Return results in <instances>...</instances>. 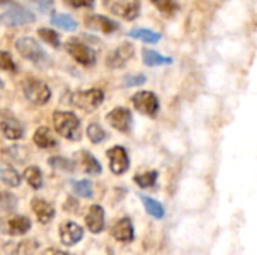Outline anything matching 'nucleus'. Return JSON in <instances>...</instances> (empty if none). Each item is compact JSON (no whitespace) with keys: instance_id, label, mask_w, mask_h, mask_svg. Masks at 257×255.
Here are the masks:
<instances>
[{"instance_id":"obj_29","label":"nucleus","mask_w":257,"mask_h":255,"mask_svg":"<svg viewBox=\"0 0 257 255\" xmlns=\"http://www.w3.org/2000/svg\"><path fill=\"white\" fill-rule=\"evenodd\" d=\"M74 192L83 198H92L93 197V188L89 180H78L74 182Z\"/></svg>"},{"instance_id":"obj_25","label":"nucleus","mask_w":257,"mask_h":255,"mask_svg":"<svg viewBox=\"0 0 257 255\" xmlns=\"http://www.w3.org/2000/svg\"><path fill=\"white\" fill-rule=\"evenodd\" d=\"M130 36L131 38H136V39H140L143 42H148V44H157L161 39V35L160 33L152 32L149 29H134V30L130 32Z\"/></svg>"},{"instance_id":"obj_36","label":"nucleus","mask_w":257,"mask_h":255,"mask_svg":"<svg viewBox=\"0 0 257 255\" xmlns=\"http://www.w3.org/2000/svg\"><path fill=\"white\" fill-rule=\"evenodd\" d=\"M18 246H20V248H18V252H20V254L30 255L36 251V248H38V242H35V240H26L24 243H20Z\"/></svg>"},{"instance_id":"obj_18","label":"nucleus","mask_w":257,"mask_h":255,"mask_svg":"<svg viewBox=\"0 0 257 255\" xmlns=\"http://www.w3.org/2000/svg\"><path fill=\"white\" fill-rule=\"evenodd\" d=\"M142 57H143V63L148 65V66H163V65L173 63L172 57L163 56V54H160V53H157L154 50H143Z\"/></svg>"},{"instance_id":"obj_39","label":"nucleus","mask_w":257,"mask_h":255,"mask_svg":"<svg viewBox=\"0 0 257 255\" xmlns=\"http://www.w3.org/2000/svg\"><path fill=\"white\" fill-rule=\"evenodd\" d=\"M2 84H3V83H2V80H0V87H2Z\"/></svg>"},{"instance_id":"obj_6","label":"nucleus","mask_w":257,"mask_h":255,"mask_svg":"<svg viewBox=\"0 0 257 255\" xmlns=\"http://www.w3.org/2000/svg\"><path fill=\"white\" fill-rule=\"evenodd\" d=\"M33 21H35V14H32L30 11L20 8V6L9 8L8 11H5L0 15V23L8 26V27L24 26V24H30Z\"/></svg>"},{"instance_id":"obj_12","label":"nucleus","mask_w":257,"mask_h":255,"mask_svg":"<svg viewBox=\"0 0 257 255\" xmlns=\"http://www.w3.org/2000/svg\"><path fill=\"white\" fill-rule=\"evenodd\" d=\"M59 236H60V240L63 245L66 246H71V245H75L77 242L81 240L83 237V228L75 224V222H63L59 228Z\"/></svg>"},{"instance_id":"obj_10","label":"nucleus","mask_w":257,"mask_h":255,"mask_svg":"<svg viewBox=\"0 0 257 255\" xmlns=\"http://www.w3.org/2000/svg\"><path fill=\"white\" fill-rule=\"evenodd\" d=\"M107 156L110 159V168L114 174H123L130 167L128 153L123 147L114 146L107 152Z\"/></svg>"},{"instance_id":"obj_2","label":"nucleus","mask_w":257,"mask_h":255,"mask_svg":"<svg viewBox=\"0 0 257 255\" xmlns=\"http://www.w3.org/2000/svg\"><path fill=\"white\" fill-rule=\"evenodd\" d=\"M104 101V93L99 89H90L86 92H75L71 98L72 105L81 108L87 113L96 110Z\"/></svg>"},{"instance_id":"obj_3","label":"nucleus","mask_w":257,"mask_h":255,"mask_svg":"<svg viewBox=\"0 0 257 255\" xmlns=\"http://www.w3.org/2000/svg\"><path fill=\"white\" fill-rule=\"evenodd\" d=\"M104 5L123 20H136L140 12V0H104Z\"/></svg>"},{"instance_id":"obj_28","label":"nucleus","mask_w":257,"mask_h":255,"mask_svg":"<svg viewBox=\"0 0 257 255\" xmlns=\"http://www.w3.org/2000/svg\"><path fill=\"white\" fill-rule=\"evenodd\" d=\"M86 134H87V137H89V140L92 143H101V141H104L107 138L105 131L96 123H90L87 126V129H86Z\"/></svg>"},{"instance_id":"obj_24","label":"nucleus","mask_w":257,"mask_h":255,"mask_svg":"<svg viewBox=\"0 0 257 255\" xmlns=\"http://www.w3.org/2000/svg\"><path fill=\"white\" fill-rule=\"evenodd\" d=\"M51 24L53 26H57L60 27L62 30H66V32H74L77 30V21L71 17V15H66V14H57L51 18Z\"/></svg>"},{"instance_id":"obj_4","label":"nucleus","mask_w":257,"mask_h":255,"mask_svg":"<svg viewBox=\"0 0 257 255\" xmlns=\"http://www.w3.org/2000/svg\"><path fill=\"white\" fill-rule=\"evenodd\" d=\"M23 90H24L26 98L36 105L47 104L50 101V96H51L48 86L39 80H27L23 86Z\"/></svg>"},{"instance_id":"obj_23","label":"nucleus","mask_w":257,"mask_h":255,"mask_svg":"<svg viewBox=\"0 0 257 255\" xmlns=\"http://www.w3.org/2000/svg\"><path fill=\"white\" fill-rule=\"evenodd\" d=\"M0 180L3 183H6L8 186H12V188H15V186L20 185V176H18V173L12 167H9L6 164H0Z\"/></svg>"},{"instance_id":"obj_33","label":"nucleus","mask_w":257,"mask_h":255,"mask_svg":"<svg viewBox=\"0 0 257 255\" xmlns=\"http://www.w3.org/2000/svg\"><path fill=\"white\" fill-rule=\"evenodd\" d=\"M161 12L172 14L176 8V0H151Z\"/></svg>"},{"instance_id":"obj_11","label":"nucleus","mask_w":257,"mask_h":255,"mask_svg":"<svg viewBox=\"0 0 257 255\" xmlns=\"http://www.w3.org/2000/svg\"><path fill=\"white\" fill-rule=\"evenodd\" d=\"M0 129L5 134V137L9 140H20L24 135L23 125L15 117L9 116L8 113H3L0 117Z\"/></svg>"},{"instance_id":"obj_34","label":"nucleus","mask_w":257,"mask_h":255,"mask_svg":"<svg viewBox=\"0 0 257 255\" xmlns=\"http://www.w3.org/2000/svg\"><path fill=\"white\" fill-rule=\"evenodd\" d=\"M146 83V77L142 74H134V75H126L123 78V86L125 87H134V86H142Z\"/></svg>"},{"instance_id":"obj_22","label":"nucleus","mask_w":257,"mask_h":255,"mask_svg":"<svg viewBox=\"0 0 257 255\" xmlns=\"http://www.w3.org/2000/svg\"><path fill=\"white\" fill-rule=\"evenodd\" d=\"M140 198H142V201H143V206H145L146 212H148L151 216H154V218H157V219L164 218L166 210H164V206H163L160 201H157V200H154V198H151V197H146V195H140Z\"/></svg>"},{"instance_id":"obj_38","label":"nucleus","mask_w":257,"mask_h":255,"mask_svg":"<svg viewBox=\"0 0 257 255\" xmlns=\"http://www.w3.org/2000/svg\"><path fill=\"white\" fill-rule=\"evenodd\" d=\"M42 255H69V254L63 252V251H59V249H54V248H50V249H47V251H45Z\"/></svg>"},{"instance_id":"obj_30","label":"nucleus","mask_w":257,"mask_h":255,"mask_svg":"<svg viewBox=\"0 0 257 255\" xmlns=\"http://www.w3.org/2000/svg\"><path fill=\"white\" fill-rule=\"evenodd\" d=\"M17 197L11 192H0V209L5 212H12L17 207Z\"/></svg>"},{"instance_id":"obj_16","label":"nucleus","mask_w":257,"mask_h":255,"mask_svg":"<svg viewBox=\"0 0 257 255\" xmlns=\"http://www.w3.org/2000/svg\"><path fill=\"white\" fill-rule=\"evenodd\" d=\"M111 234L119 242H131L134 239V228H133L131 219L122 218L120 221H117V224L111 230Z\"/></svg>"},{"instance_id":"obj_26","label":"nucleus","mask_w":257,"mask_h":255,"mask_svg":"<svg viewBox=\"0 0 257 255\" xmlns=\"http://www.w3.org/2000/svg\"><path fill=\"white\" fill-rule=\"evenodd\" d=\"M24 179L35 189H39L42 186V173H41V170L38 167H29V168H26L24 170Z\"/></svg>"},{"instance_id":"obj_8","label":"nucleus","mask_w":257,"mask_h":255,"mask_svg":"<svg viewBox=\"0 0 257 255\" xmlns=\"http://www.w3.org/2000/svg\"><path fill=\"white\" fill-rule=\"evenodd\" d=\"M15 48L17 51L24 57L29 59L32 62H39L41 59H44V50L41 48V45L30 36H23L15 42Z\"/></svg>"},{"instance_id":"obj_15","label":"nucleus","mask_w":257,"mask_h":255,"mask_svg":"<svg viewBox=\"0 0 257 255\" xmlns=\"http://www.w3.org/2000/svg\"><path fill=\"white\" fill-rule=\"evenodd\" d=\"M86 225L92 233H101L104 228V209L98 204L90 206L86 215Z\"/></svg>"},{"instance_id":"obj_31","label":"nucleus","mask_w":257,"mask_h":255,"mask_svg":"<svg viewBox=\"0 0 257 255\" xmlns=\"http://www.w3.org/2000/svg\"><path fill=\"white\" fill-rule=\"evenodd\" d=\"M50 165L54 167L56 170H62V171H72L74 170V162L66 159V158H62V156H54L50 159Z\"/></svg>"},{"instance_id":"obj_35","label":"nucleus","mask_w":257,"mask_h":255,"mask_svg":"<svg viewBox=\"0 0 257 255\" xmlns=\"http://www.w3.org/2000/svg\"><path fill=\"white\" fill-rule=\"evenodd\" d=\"M0 69L15 71V63L12 60V56L6 51H0Z\"/></svg>"},{"instance_id":"obj_40","label":"nucleus","mask_w":257,"mask_h":255,"mask_svg":"<svg viewBox=\"0 0 257 255\" xmlns=\"http://www.w3.org/2000/svg\"><path fill=\"white\" fill-rule=\"evenodd\" d=\"M110 255H113V252H111V251H110Z\"/></svg>"},{"instance_id":"obj_7","label":"nucleus","mask_w":257,"mask_h":255,"mask_svg":"<svg viewBox=\"0 0 257 255\" xmlns=\"http://www.w3.org/2000/svg\"><path fill=\"white\" fill-rule=\"evenodd\" d=\"M66 50L68 53L80 63V65H84V66H90L95 63L96 60V54L95 51L87 47L86 44L80 42V41H69L66 44Z\"/></svg>"},{"instance_id":"obj_9","label":"nucleus","mask_w":257,"mask_h":255,"mask_svg":"<svg viewBox=\"0 0 257 255\" xmlns=\"http://www.w3.org/2000/svg\"><path fill=\"white\" fill-rule=\"evenodd\" d=\"M107 120L108 123L120 131V132H130L131 131V125H133V114L128 108H123V107H117L114 110H111L108 114H107Z\"/></svg>"},{"instance_id":"obj_13","label":"nucleus","mask_w":257,"mask_h":255,"mask_svg":"<svg viewBox=\"0 0 257 255\" xmlns=\"http://www.w3.org/2000/svg\"><path fill=\"white\" fill-rule=\"evenodd\" d=\"M134 56V47L128 42L122 44L117 47L108 57H107V65L111 68H122L131 57Z\"/></svg>"},{"instance_id":"obj_19","label":"nucleus","mask_w":257,"mask_h":255,"mask_svg":"<svg viewBox=\"0 0 257 255\" xmlns=\"http://www.w3.org/2000/svg\"><path fill=\"white\" fill-rule=\"evenodd\" d=\"M30 219L26 216H15L8 222V231L12 236H23L30 230Z\"/></svg>"},{"instance_id":"obj_1","label":"nucleus","mask_w":257,"mask_h":255,"mask_svg":"<svg viewBox=\"0 0 257 255\" xmlns=\"http://www.w3.org/2000/svg\"><path fill=\"white\" fill-rule=\"evenodd\" d=\"M53 122L57 134H60L66 140H80L81 131H80V120L75 114L66 113V111H56L53 114Z\"/></svg>"},{"instance_id":"obj_27","label":"nucleus","mask_w":257,"mask_h":255,"mask_svg":"<svg viewBox=\"0 0 257 255\" xmlns=\"http://www.w3.org/2000/svg\"><path fill=\"white\" fill-rule=\"evenodd\" d=\"M157 179H158V173L157 171H146V173H142V174H137L134 177V182L140 186V188H151L157 183Z\"/></svg>"},{"instance_id":"obj_20","label":"nucleus","mask_w":257,"mask_h":255,"mask_svg":"<svg viewBox=\"0 0 257 255\" xmlns=\"http://www.w3.org/2000/svg\"><path fill=\"white\" fill-rule=\"evenodd\" d=\"M33 141L41 149H50V147H54L56 146V140L53 138L50 129L45 128V126H41V128L36 129V132L33 135Z\"/></svg>"},{"instance_id":"obj_32","label":"nucleus","mask_w":257,"mask_h":255,"mask_svg":"<svg viewBox=\"0 0 257 255\" xmlns=\"http://www.w3.org/2000/svg\"><path fill=\"white\" fill-rule=\"evenodd\" d=\"M38 35H39V38H42L45 42H48L53 47H59L60 45L59 35L54 30H51V29H39L38 30Z\"/></svg>"},{"instance_id":"obj_5","label":"nucleus","mask_w":257,"mask_h":255,"mask_svg":"<svg viewBox=\"0 0 257 255\" xmlns=\"http://www.w3.org/2000/svg\"><path fill=\"white\" fill-rule=\"evenodd\" d=\"M133 104H134L136 110H139L140 113L151 116V117H155L160 110V101H158L157 95L152 92H148V90H142V92L136 93L133 96Z\"/></svg>"},{"instance_id":"obj_21","label":"nucleus","mask_w":257,"mask_h":255,"mask_svg":"<svg viewBox=\"0 0 257 255\" xmlns=\"http://www.w3.org/2000/svg\"><path fill=\"white\" fill-rule=\"evenodd\" d=\"M80 156H81L80 161H81L83 170H84L87 174H92V176L101 174V171H102L101 164L96 161V158H93L92 153H89V152H81Z\"/></svg>"},{"instance_id":"obj_37","label":"nucleus","mask_w":257,"mask_h":255,"mask_svg":"<svg viewBox=\"0 0 257 255\" xmlns=\"http://www.w3.org/2000/svg\"><path fill=\"white\" fill-rule=\"evenodd\" d=\"M66 5L69 6H74V8H92L95 0H65Z\"/></svg>"},{"instance_id":"obj_17","label":"nucleus","mask_w":257,"mask_h":255,"mask_svg":"<svg viewBox=\"0 0 257 255\" xmlns=\"http://www.w3.org/2000/svg\"><path fill=\"white\" fill-rule=\"evenodd\" d=\"M86 23L90 29H95V30L104 32V33H111L119 29V24L116 21H113L107 17H102V15H90V17H87Z\"/></svg>"},{"instance_id":"obj_14","label":"nucleus","mask_w":257,"mask_h":255,"mask_svg":"<svg viewBox=\"0 0 257 255\" xmlns=\"http://www.w3.org/2000/svg\"><path fill=\"white\" fill-rule=\"evenodd\" d=\"M32 210L35 212V215L41 224H48L54 218V207L42 198L32 200Z\"/></svg>"}]
</instances>
